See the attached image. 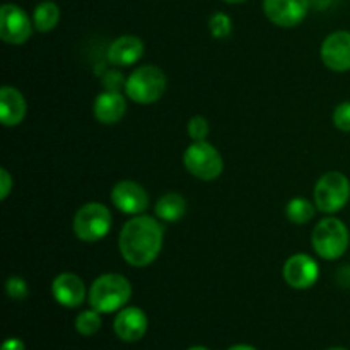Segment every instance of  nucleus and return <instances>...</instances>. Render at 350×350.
<instances>
[{"label":"nucleus","mask_w":350,"mask_h":350,"mask_svg":"<svg viewBox=\"0 0 350 350\" xmlns=\"http://www.w3.org/2000/svg\"><path fill=\"white\" fill-rule=\"evenodd\" d=\"M27 115V103L23 92L14 85L0 88V122L3 126H17Z\"/></svg>","instance_id":"obj_17"},{"label":"nucleus","mask_w":350,"mask_h":350,"mask_svg":"<svg viewBox=\"0 0 350 350\" xmlns=\"http://www.w3.org/2000/svg\"><path fill=\"white\" fill-rule=\"evenodd\" d=\"M187 132L191 142H198V140H207L208 132H211V125H208L207 118L202 115L191 116L187 123Z\"/></svg>","instance_id":"obj_23"},{"label":"nucleus","mask_w":350,"mask_h":350,"mask_svg":"<svg viewBox=\"0 0 350 350\" xmlns=\"http://www.w3.org/2000/svg\"><path fill=\"white\" fill-rule=\"evenodd\" d=\"M101 313L96 310H85L82 313L77 314L75 318V330H77L79 335L82 337H92V335L98 334L101 330Z\"/></svg>","instance_id":"obj_21"},{"label":"nucleus","mask_w":350,"mask_h":350,"mask_svg":"<svg viewBox=\"0 0 350 350\" xmlns=\"http://www.w3.org/2000/svg\"><path fill=\"white\" fill-rule=\"evenodd\" d=\"M188 211L187 198L176 191H170L159 197L154 205V214L163 222H178L185 217Z\"/></svg>","instance_id":"obj_18"},{"label":"nucleus","mask_w":350,"mask_h":350,"mask_svg":"<svg viewBox=\"0 0 350 350\" xmlns=\"http://www.w3.org/2000/svg\"><path fill=\"white\" fill-rule=\"evenodd\" d=\"M164 228L157 217L133 215L118 234V250L130 267L144 269L154 263L163 250Z\"/></svg>","instance_id":"obj_1"},{"label":"nucleus","mask_w":350,"mask_h":350,"mask_svg":"<svg viewBox=\"0 0 350 350\" xmlns=\"http://www.w3.org/2000/svg\"><path fill=\"white\" fill-rule=\"evenodd\" d=\"M350 232L344 221L327 215L314 226L311 232V246L321 260L335 262L347 253Z\"/></svg>","instance_id":"obj_3"},{"label":"nucleus","mask_w":350,"mask_h":350,"mask_svg":"<svg viewBox=\"0 0 350 350\" xmlns=\"http://www.w3.org/2000/svg\"><path fill=\"white\" fill-rule=\"evenodd\" d=\"M321 62L332 72L350 70V31H334L323 40L320 48Z\"/></svg>","instance_id":"obj_12"},{"label":"nucleus","mask_w":350,"mask_h":350,"mask_svg":"<svg viewBox=\"0 0 350 350\" xmlns=\"http://www.w3.org/2000/svg\"><path fill=\"white\" fill-rule=\"evenodd\" d=\"M144 50H146V46L139 36L123 34V36H118L115 41H111L106 58L115 67H132L142 58Z\"/></svg>","instance_id":"obj_16"},{"label":"nucleus","mask_w":350,"mask_h":350,"mask_svg":"<svg viewBox=\"0 0 350 350\" xmlns=\"http://www.w3.org/2000/svg\"><path fill=\"white\" fill-rule=\"evenodd\" d=\"M328 350H347V349H344V347H332V349H328Z\"/></svg>","instance_id":"obj_32"},{"label":"nucleus","mask_w":350,"mask_h":350,"mask_svg":"<svg viewBox=\"0 0 350 350\" xmlns=\"http://www.w3.org/2000/svg\"><path fill=\"white\" fill-rule=\"evenodd\" d=\"M350 200V180L340 171H328L318 178L313 202L321 214H337Z\"/></svg>","instance_id":"obj_5"},{"label":"nucleus","mask_w":350,"mask_h":350,"mask_svg":"<svg viewBox=\"0 0 350 350\" xmlns=\"http://www.w3.org/2000/svg\"><path fill=\"white\" fill-rule=\"evenodd\" d=\"M185 170L200 181H214L224 171L221 152L207 140L191 142L183 152Z\"/></svg>","instance_id":"obj_7"},{"label":"nucleus","mask_w":350,"mask_h":350,"mask_svg":"<svg viewBox=\"0 0 350 350\" xmlns=\"http://www.w3.org/2000/svg\"><path fill=\"white\" fill-rule=\"evenodd\" d=\"M334 125L340 132H350V101L340 103L334 109Z\"/></svg>","instance_id":"obj_25"},{"label":"nucleus","mask_w":350,"mask_h":350,"mask_svg":"<svg viewBox=\"0 0 350 350\" xmlns=\"http://www.w3.org/2000/svg\"><path fill=\"white\" fill-rule=\"evenodd\" d=\"M51 296L60 306L79 308L85 301V284L77 273L62 272L51 282Z\"/></svg>","instance_id":"obj_13"},{"label":"nucleus","mask_w":350,"mask_h":350,"mask_svg":"<svg viewBox=\"0 0 350 350\" xmlns=\"http://www.w3.org/2000/svg\"><path fill=\"white\" fill-rule=\"evenodd\" d=\"M282 279L293 289L306 291L320 279V265L308 253H296L284 262Z\"/></svg>","instance_id":"obj_9"},{"label":"nucleus","mask_w":350,"mask_h":350,"mask_svg":"<svg viewBox=\"0 0 350 350\" xmlns=\"http://www.w3.org/2000/svg\"><path fill=\"white\" fill-rule=\"evenodd\" d=\"M126 113V99L120 91H106L99 92L92 103V115L103 125H115L125 116Z\"/></svg>","instance_id":"obj_15"},{"label":"nucleus","mask_w":350,"mask_h":350,"mask_svg":"<svg viewBox=\"0 0 350 350\" xmlns=\"http://www.w3.org/2000/svg\"><path fill=\"white\" fill-rule=\"evenodd\" d=\"M5 293L10 299L23 301L29 296V286L19 275H12L5 280Z\"/></svg>","instance_id":"obj_24"},{"label":"nucleus","mask_w":350,"mask_h":350,"mask_svg":"<svg viewBox=\"0 0 350 350\" xmlns=\"http://www.w3.org/2000/svg\"><path fill=\"white\" fill-rule=\"evenodd\" d=\"M111 204L122 214L140 215L149 207V193L140 183L132 180H122L111 188Z\"/></svg>","instance_id":"obj_10"},{"label":"nucleus","mask_w":350,"mask_h":350,"mask_svg":"<svg viewBox=\"0 0 350 350\" xmlns=\"http://www.w3.org/2000/svg\"><path fill=\"white\" fill-rule=\"evenodd\" d=\"M125 94L137 105H152L164 96L167 77L157 65H140L125 79Z\"/></svg>","instance_id":"obj_4"},{"label":"nucleus","mask_w":350,"mask_h":350,"mask_svg":"<svg viewBox=\"0 0 350 350\" xmlns=\"http://www.w3.org/2000/svg\"><path fill=\"white\" fill-rule=\"evenodd\" d=\"M208 31L215 40H226L232 33V21L228 14L215 12L208 19Z\"/></svg>","instance_id":"obj_22"},{"label":"nucleus","mask_w":350,"mask_h":350,"mask_svg":"<svg viewBox=\"0 0 350 350\" xmlns=\"http://www.w3.org/2000/svg\"><path fill=\"white\" fill-rule=\"evenodd\" d=\"M113 217L109 208L101 202L84 204L74 215V234L82 243H98L109 232Z\"/></svg>","instance_id":"obj_6"},{"label":"nucleus","mask_w":350,"mask_h":350,"mask_svg":"<svg viewBox=\"0 0 350 350\" xmlns=\"http://www.w3.org/2000/svg\"><path fill=\"white\" fill-rule=\"evenodd\" d=\"M0 350H26V345H24V342L21 340V338H7L5 342L2 344V347Z\"/></svg>","instance_id":"obj_27"},{"label":"nucleus","mask_w":350,"mask_h":350,"mask_svg":"<svg viewBox=\"0 0 350 350\" xmlns=\"http://www.w3.org/2000/svg\"><path fill=\"white\" fill-rule=\"evenodd\" d=\"M132 297V284L122 273H103L91 284L88 301L101 314L123 310Z\"/></svg>","instance_id":"obj_2"},{"label":"nucleus","mask_w":350,"mask_h":350,"mask_svg":"<svg viewBox=\"0 0 350 350\" xmlns=\"http://www.w3.org/2000/svg\"><path fill=\"white\" fill-rule=\"evenodd\" d=\"M226 3H243V2H246V0H224Z\"/></svg>","instance_id":"obj_31"},{"label":"nucleus","mask_w":350,"mask_h":350,"mask_svg":"<svg viewBox=\"0 0 350 350\" xmlns=\"http://www.w3.org/2000/svg\"><path fill=\"white\" fill-rule=\"evenodd\" d=\"M330 2L332 0H310L311 7H314V9H318V10L327 9V7L330 5Z\"/></svg>","instance_id":"obj_28"},{"label":"nucleus","mask_w":350,"mask_h":350,"mask_svg":"<svg viewBox=\"0 0 350 350\" xmlns=\"http://www.w3.org/2000/svg\"><path fill=\"white\" fill-rule=\"evenodd\" d=\"M14 190V178L5 167L0 170V200H7L10 191Z\"/></svg>","instance_id":"obj_26"},{"label":"nucleus","mask_w":350,"mask_h":350,"mask_svg":"<svg viewBox=\"0 0 350 350\" xmlns=\"http://www.w3.org/2000/svg\"><path fill=\"white\" fill-rule=\"evenodd\" d=\"M187 350H208L207 347H202V345H193V347L187 349Z\"/></svg>","instance_id":"obj_30"},{"label":"nucleus","mask_w":350,"mask_h":350,"mask_svg":"<svg viewBox=\"0 0 350 350\" xmlns=\"http://www.w3.org/2000/svg\"><path fill=\"white\" fill-rule=\"evenodd\" d=\"M60 21V9L51 0L38 3L33 12V24L38 33H50Z\"/></svg>","instance_id":"obj_19"},{"label":"nucleus","mask_w":350,"mask_h":350,"mask_svg":"<svg viewBox=\"0 0 350 350\" xmlns=\"http://www.w3.org/2000/svg\"><path fill=\"white\" fill-rule=\"evenodd\" d=\"M149 320L144 310L137 306H125L118 311L113 328L120 340L123 342H139L146 335Z\"/></svg>","instance_id":"obj_14"},{"label":"nucleus","mask_w":350,"mask_h":350,"mask_svg":"<svg viewBox=\"0 0 350 350\" xmlns=\"http://www.w3.org/2000/svg\"><path fill=\"white\" fill-rule=\"evenodd\" d=\"M310 0H263L267 19L279 27H296L310 12Z\"/></svg>","instance_id":"obj_11"},{"label":"nucleus","mask_w":350,"mask_h":350,"mask_svg":"<svg viewBox=\"0 0 350 350\" xmlns=\"http://www.w3.org/2000/svg\"><path fill=\"white\" fill-rule=\"evenodd\" d=\"M317 205L314 202L308 200L304 197H294L286 205V217L293 224H308L317 214Z\"/></svg>","instance_id":"obj_20"},{"label":"nucleus","mask_w":350,"mask_h":350,"mask_svg":"<svg viewBox=\"0 0 350 350\" xmlns=\"http://www.w3.org/2000/svg\"><path fill=\"white\" fill-rule=\"evenodd\" d=\"M228 350H258V349L252 347V345H246V344H238V345H232V347H229Z\"/></svg>","instance_id":"obj_29"},{"label":"nucleus","mask_w":350,"mask_h":350,"mask_svg":"<svg viewBox=\"0 0 350 350\" xmlns=\"http://www.w3.org/2000/svg\"><path fill=\"white\" fill-rule=\"evenodd\" d=\"M34 29L33 19L16 3L0 7V40L7 44H24Z\"/></svg>","instance_id":"obj_8"}]
</instances>
